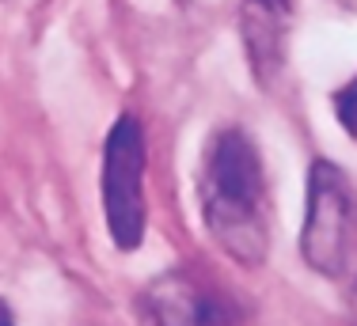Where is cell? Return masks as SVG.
I'll return each mask as SVG.
<instances>
[{
	"instance_id": "cell-1",
	"label": "cell",
	"mask_w": 357,
	"mask_h": 326,
	"mask_svg": "<svg viewBox=\"0 0 357 326\" xmlns=\"http://www.w3.org/2000/svg\"><path fill=\"white\" fill-rule=\"evenodd\" d=\"M202 217L228 258L259 265L270 251V197L255 141L220 130L202 163Z\"/></svg>"
},
{
	"instance_id": "cell-2",
	"label": "cell",
	"mask_w": 357,
	"mask_h": 326,
	"mask_svg": "<svg viewBox=\"0 0 357 326\" xmlns=\"http://www.w3.org/2000/svg\"><path fill=\"white\" fill-rule=\"evenodd\" d=\"M103 212L118 251H137L144 239V133L122 114L103 144Z\"/></svg>"
},
{
	"instance_id": "cell-3",
	"label": "cell",
	"mask_w": 357,
	"mask_h": 326,
	"mask_svg": "<svg viewBox=\"0 0 357 326\" xmlns=\"http://www.w3.org/2000/svg\"><path fill=\"white\" fill-rule=\"evenodd\" d=\"M354 197L346 175L331 160H316L308 175V217L301 228V254L323 277H338L350 251Z\"/></svg>"
},
{
	"instance_id": "cell-4",
	"label": "cell",
	"mask_w": 357,
	"mask_h": 326,
	"mask_svg": "<svg viewBox=\"0 0 357 326\" xmlns=\"http://www.w3.org/2000/svg\"><path fill=\"white\" fill-rule=\"evenodd\" d=\"M144 307H149L144 315L156 326H225V307L183 273L152 281V288L144 293Z\"/></svg>"
},
{
	"instance_id": "cell-5",
	"label": "cell",
	"mask_w": 357,
	"mask_h": 326,
	"mask_svg": "<svg viewBox=\"0 0 357 326\" xmlns=\"http://www.w3.org/2000/svg\"><path fill=\"white\" fill-rule=\"evenodd\" d=\"M335 114H338V122H342V130L357 141V76L335 95Z\"/></svg>"
},
{
	"instance_id": "cell-6",
	"label": "cell",
	"mask_w": 357,
	"mask_h": 326,
	"mask_svg": "<svg viewBox=\"0 0 357 326\" xmlns=\"http://www.w3.org/2000/svg\"><path fill=\"white\" fill-rule=\"evenodd\" d=\"M255 12H262L266 20H274V15H285L289 12V0H248Z\"/></svg>"
},
{
	"instance_id": "cell-7",
	"label": "cell",
	"mask_w": 357,
	"mask_h": 326,
	"mask_svg": "<svg viewBox=\"0 0 357 326\" xmlns=\"http://www.w3.org/2000/svg\"><path fill=\"white\" fill-rule=\"evenodd\" d=\"M0 326H15V319H12V311H8L4 300H0Z\"/></svg>"
},
{
	"instance_id": "cell-8",
	"label": "cell",
	"mask_w": 357,
	"mask_h": 326,
	"mask_svg": "<svg viewBox=\"0 0 357 326\" xmlns=\"http://www.w3.org/2000/svg\"><path fill=\"white\" fill-rule=\"evenodd\" d=\"M350 319L357 326V285H354V293H350Z\"/></svg>"
}]
</instances>
